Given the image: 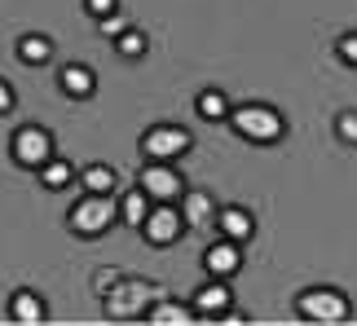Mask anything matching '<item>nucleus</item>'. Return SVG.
Segmentation results:
<instances>
[{
	"mask_svg": "<svg viewBox=\"0 0 357 326\" xmlns=\"http://www.w3.org/2000/svg\"><path fill=\"white\" fill-rule=\"evenodd\" d=\"M181 225H185V216L176 212V208H155V212L146 216L142 229H146V238L155 242V247H168V242L181 238Z\"/></svg>",
	"mask_w": 357,
	"mask_h": 326,
	"instance_id": "nucleus-7",
	"label": "nucleus"
},
{
	"mask_svg": "<svg viewBox=\"0 0 357 326\" xmlns=\"http://www.w3.org/2000/svg\"><path fill=\"white\" fill-rule=\"evenodd\" d=\"M340 137H344V141H357V115H353V111L340 115Z\"/></svg>",
	"mask_w": 357,
	"mask_h": 326,
	"instance_id": "nucleus-23",
	"label": "nucleus"
},
{
	"mask_svg": "<svg viewBox=\"0 0 357 326\" xmlns=\"http://www.w3.org/2000/svg\"><path fill=\"white\" fill-rule=\"evenodd\" d=\"M195 313H199V318H225V313H229V291L221 287V282L203 287V291L195 295Z\"/></svg>",
	"mask_w": 357,
	"mask_h": 326,
	"instance_id": "nucleus-9",
	"label": "nucleus"
},
{
	"mask_svg": "<svg viewBox=\"0 0 357 326\" xmlns=\"http://www.w3.org/2000/svg\"><path fill=\"white\" fill-rule=\"evenodd\" d=\"M40 181H45L49 189H62L66 181H71V168H66L62 159H49V163H40Z\"/></svg>",
	"mask_w": 357,
	"mask_h": 326,
	"instance_id": "nucleus-18",
	"label": "nucleus"
},
{
	"mask_svg": "<svg viewBox=\"0 0 357 326\" xmlns=\"http://www.w3.org/2000/svg\"><path fill=\"white\" fill-rule=\"evenodd\" d=\"M300 313L309 322H344L349 318V300L335 287H313L300 295Z\"/></svg>",
	"mask_w": 357,
	"mask_h": 326,
	"instance_id": "nucleus-2",
	"label": "nucleus"
},
{
	"mask_svg": "<svg viewBox=\"0 0 357 326\" xmlns=\"http://www.w3.org/2000/svg\"><path fill=\"white\" fill-rule=\"evenodd\" d=\"M203 265H208L212 278H229L238 269V247H234V242H216V247H208Z\"/></svg>",
	"mask_w": 357,
	"mask_h": 326,
	"instance_id": "nucleus-10",
	"label": "nucleus"
},
{
	"mask_svg": "<svg viewBox=\"0 0 357 326\" xmlns=\"http://www.w3.org/2000/svg\"><path fill=\"white\" fill-rule=\"evenodd\" d=\"M111 221H115V203L106 199V194H89L84 203H75V208H71V229H75V234H89L93 238V234H102Z\"/></svg>",
	"mask_w": 357,
	"mask_h": 326,
	"instance_id": "nucleus-3",
	"label": "nucleus"
},
{
	"mask_svg": "<svg viewBox=\"0 0 357 326\" xmlns=\"http://www.w3.org/2000/svg\"><path fill=\"white\" fill-rule=\"evenodd\" d=\"M142 189H146V194L150 199H163V203H168V199H176V194H181V176H176L172 168H168V163H150V168H142Z\"/></svg>",
	"mask_w": 357,
	"mask_h": 326,
	"instance_id": "nucleus-8",
	"label": "nucleus"
},
{
	"mask_svg": "<svg viewBox=\"0 0 357 326\" xmlns=\"http://www.w3.org/2000/svg\"><path fill=\"white\" fill-rule=\"evenodd\" d=\"M150 291L146 282H115L111 295H106V313L111 318H132V313H146V304H150Z\"/></svg>",
	"mask_w": 357,
	"mask_h": 326,
	"instance_id": "nucleus-4",
	"label": "nucleus"
},
{
	"mask_svg": "<svg viewBox=\"0 0 357 326\" xmlns=\"http://www.w3.org/2000/svg\"><path fill=\"white\" fill-rule=\"evenodd\" d=\"M123 31H128V22H123V18H115V13H106V18H102V36H106V40H111V36L119 40Z\"/></svg>",
	"mask_w": 357,
	"mask_h": 326,
	"instance_id": "nucleus-22",
	"label": "nucleus"
},
{
	"mask_svg": "<svg viewBox=\"0 0 357 326\" xmlns=\"http://www.w3.org/2000/svg\"><path fill=\"white\" fill-rule=\"evenodd\" d=\"M13 322H45V300L36 291H18L13 295Z\"/></svg>",
	"mask_w": 357,
	"mask_h": 326,
	"instance_id": "nucleus-12",
	"label": "nucleus"
},
{
	"mask_svg": "<svg viewBox=\"0 0 357 326\" xmlns=\"http://www.w3.org/2000/svg\"><path fill=\"white\" fill-rule=\"evenodd\" d=\"M9 106H13V88L0 79V111H9Z\"/></svg>",
	"mask_w": 357,
	"mask_h": 326,
	"instance_id": "nucleus-26",
	"label": "nucleus"
},
{
	"mask_svg": "<svg viewBox=\"0 0 357 326\" xmlns=\"http://www.w3.org/2000/svg\"><path fill=\"white\" fill-rule=\"evenodd\" d=\"M62 88L71 93V98H89V93H93V71H89V66H66V71H62Z\"/></svg>",
	"mask_w": 357,
	"mask_h": 326,
	"instance_id": "nucleus-15",
	"label": "nucleus"
},
{
	"mask_svg": "<svg viewBox=\"0 0 357 326\" xmlns=\"http://www.w3.org/2000/svg\"><path fill=\"white\" fill-rule=\"evenodd\" d=\"M18 58H22L26 66H40V62H49V58H53V45H49L45 36H22Z\"/></svg>",
	"mask_w": 357,
	"mask_h": 326,
	"instance_id": "nucleus-14",
	"label": "nucleus"
},
{
	"mask_svg": "<svg viewBox=\"0 0 357 326\" xmlns=\"http://www.w3.org/2000/svg\"><path fill=\"white\" fill-rule=\"evenodd\" d=\"M221 229H225V238H234V242H243V238H252V216H247L243 208H225L221 212Z\"/></svg>",
	"mask_w": 357,
	"mask_h": 326,
	"instance_id": "nucleus-13",
	"label": "nucleus"
},
{
	"mask_svg": "<svg viewBox=\"0 0 357 326\" xmlns=\"http://www.w3.org/2000/svg\"><path fill=\"white\" fill-rule=\"evenodd\" d=\"M181 216H185V225H195V229H203L212 221V199L208 194H185V203H181Z\"/></svg>",
	"mask_w": 357,
	"mask_h": 326,
	"instance_id": "nucleus-11",
	"label": "nucleus"
},
{
	"mask_svg": "<svg viewBox=\"0 0 357 326\" xmlns=\"http://www.w3.org/2000/svg\"><path fill=\"white\" fill-rule=\"evenodd\" d=\"M229 124H234L238 137H247V141H278L282 137V115L269 111V106H243V111L229 115Z\"/></svg>",
	"mask_w": 357,
	"mask_h": 326,
	"instance_id": "nucleus-1",
	"label": "nucleus"
},
{
	"mask_svg": "<svg viewBox=\"0 0 357 326\" xmlns=\"http://www.w3.org/2000/svg\"><path fill=\"white\" fill-rule=\"evenodd\" d=\"M13 155H18V163H26V168H40V163L53 159V141L45 128H22L18 137H13Z\"/></svg>",
	"mask_w": 357,
	"mask_h": 326,
	"instance_id": "nucleus-6",
	"label": "nucleus"
},
{
	"mask_svg": "<svg viewBox=\"0 0 357 326\" xmlns=\"http://www.w3.org/2000/svg\"><path fill=\"white\" fill-rule=\"evenodd\" d=\"M84 189H89V194H106V189H115V172L102 168V163H93V168L84 172Z\"/></svg>",
	"mask_w": 357,
	"mask_h": 326,
	"instance_id": "nucleus-17",
	"label": "nucleus"
},
{
	"mask_svg": "<svg viewBox=\"0 0 357 326\" xmlns=\"http://www.w3.org/2000/svg\"><path fill=\"white\" fill-rule=\"evenodd\" d=\"M340 58H344L349 66H357V36H344V40H340Z\"/></svg>",
	"mask_w": 357,
	"mask_h": 326,
	"instance_id": "nucleus-24",
	"label": "nucleus"
},
{
	"mask_svg": "<svg viewBox=\"0 0 357 326\" xmlns=\"http://www.w3.org/2000/svg\"><path fill=\"white\" fill-rule=\"evenodd\" d=\"M199 115H203V119H229L225 93H199Z\"/></svg>",
	"mask_w": 357,
	"mask_h": 326,
	"instance_id": "nucleus-16",
	"label": "nucleus"
},
{
	"mask_svg": "<svg viewBox=\"0 0 357 326\" xmlns=\"http://www.w3.org/2000/svg\"><path fill=\"white\" fill-rule=\"evenodd\" d=\"M150 322H190V313L181 304H159V309H146Z\"/></svg>",
	"mask_w": 357,
	"mask_h": 326,
	"instance_id": "nucleus-20",
	"label": "nucleus"
},
{
	"mask_svg": "<svg viewBox=\"0 0 357 326\" xmlns=\"http://www.w3.org/2000/svg\"><path fill=\"white\" fill-rule=\"evenodd\" d=\"M146 189H137V194H128V199H123V221H128V225H146Z\"/></svg>",
	"mask_w": 357,
	"mask_h": 326,
	"instance_id": "nucleus-19",
	"label": "nucleus"
},
{
	"mask_svg": "<svg viewBox=\"0 0 357 326\" xmlns=\"http://www.w3.org/2000/svg\"><path fill=\"white\" fill-rule=\"evenodd\" d=\"M142 150H146L150 159L168 163V159H176V155L190 150V132H185V128H150L146 141H142Z\"/></svg>",
	"mask_w": 357,
	"mask_h": 326,
	"instance_id": "nucleus-5",
	"label": "nucleus"
},
{
	"mask_svg": "<svg viewBox=\"0 0 357 326\" xmlns=\"http://www.w3.org/2000/svg\"><path fill=\"white\" fill-rule=\"evenodd\" d=\"M119 53H123V58H142V53H146V36L142 31H123L119 36Z\"/></svg>",
	"mask_w": 357,
	"mask_h": 326,
	"instance_id": "nucleus-21",
	"label": "nucleus"
},
{
	"mask_svg": "<svg viewBox=\"0 0 357 326\" xmlns=\"http://www.w3.org/2000/svg\"><path fill=\"white\" fill-rule=\"evenodd\" d=\"M89 13H98V18H106V13H115V0H89Z\"/></svg>",
	"mask_w": 357,
	"mask_h": 326,
	"instance_id": "nucleus-25",
	"label": "nucleus"
}]
</instances>
